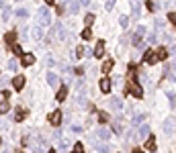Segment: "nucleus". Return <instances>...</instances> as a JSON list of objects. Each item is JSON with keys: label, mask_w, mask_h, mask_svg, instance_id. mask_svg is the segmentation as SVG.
I'll return each instance as SVG.
<instances>
[{"label": "nucleus", "mask_w": 176, "mask_h": 153, "mask_svg": "<svg viewBox=\"0 0 176 153\" xmlns=\"http://www.w3.org/2000/svg\"><path fill=\"white\" fill-rule=\"evenodd\" d=\"M129 92L135 96V98H141V96H143V90L139 88V84L137 82H129Z\"/></svg>", "instance_id": "1"}, {"label": "nucleus", "mask_w": 176, "mask_h": 153, "mask_svg": "<svg viewBox=\"0 0 176 153\" xmlns=\"http://www.w3.org/2000/svg\"><path fill=\"white\" fill-rule=\"evenodd\" d=\"M143 61H145L148 65H154V63L158 61V57H156V51L148 49V51H145V55H143Z\"/></svg>", "instance_id": "2"}, {"label": "nucleus", "mask_w": 176, "mask_h": 153, "mask_svg": "<svg viewBox=\"0 0 176 153\" xmlns=\"http://www.w3.org/2000/svg\"><path fill=\"white\" fill-rule=\"evenodd\" d=\"M121 106H123L121 98H117V96H111V98H109V108H113V110H121Z\"/></svg>", "instance_id": "3"}, {"label": "nucleus", "mask_w": 176, "mask_h": 153, "mask_svg": "<svg viewBox=\"0 0 176 153\" xmlns=\"http://www.w3.org/2000/svg\"><path fill=\"white\" fill-rule=\"evenodd\" d=\"M96 59H100L103 55H105V41H98L96 43V47H94V53H92Z\"/></svg>", "instance_id": "4"}, {"label": "nucleus", "mask_w": 176, "mask_h": 153, "mask_svg": "<svg viewBox=\"0 0 176 153\" xmlns=\"http://www.w3.org/2000/svg\"><path fill=\"white\" fill-rule=\"evenodd\" d=\"M49 21H51V19H49L47 8H45V6H43V8H39V23H41V25H49Z\"/></svg>", "instance_id": "5"}, {"label": "nucleus", "mask_w": 176, "mask_h": 153, "mask_svg": "<svg viewBox=\"0 0 176 153\" xmlns=\"http://www.w3.org/2000/svg\"><path fill=\"white\" fill-rule=\"evenodd\" d=\"M66 96H68V86H61L58 90V94H55V100H58V102H64Z\"/></svg>", "instance_id": "6"}, {"label": "nucleus", "mask_w": 176, "mask_h": 153, "mask_svg": "<svg viewBox=\"0 0 176 153\" xmlns=\"http://www.w3.org/2000/svg\"><path fill=\"white\" fill-rule=\"evenodd\" d=\"M49 123L53 125V127H58L59 123H61V112L55 110V112H51V117H49Z\"/></svg>", "instance_id": "7"}, {"label": "nucleus", "mask_w": 176, "mask_h": 153, "mask_svg": "<svg viewBox=\"0 0 176 153\" xmlns=\"http://www.w3.org/2000/svg\"><path fill=\"white\" fill-rule=\"evenodd\" d=\"M98 86H100V92H109V90H111V86H113V82H111V80H109V78H103V80H100V84H98Z\"/></svg>", "instance_id": "8"}, {"label": "nucleus", "mask_w": 176, "mask_h": 153, "mask_svg": "<svg viewBox=\"0 0 176 153\" xmlns=\"http://www.w3.org/2000/svg\"><path fill=\"white\" fill-rule=\"evenodd\" d=\"M94 135H96V137H98L100 141H106V139L111 137V131H109V129H98L96 133H94Z\"/></svg>", "instance_id": "9"}, {"label": "nucleus", "mask_w": 176, "mask_h": 153, "mask_svg": "<svg viewBox=\"0 0 176 153\" xmlns=\"http://www.w3.org/2000/svg\"><path fill=\"white\" fill-rule=\"evenodd\" d=\"M12 86H14L16 90H23L25 88V76H16V78L12 80Z\"/></svg>", "instance_id": "10"}, {"label": "nucleus", "mask_w": 176, "mask_h": 153, "mask_svg": "<svg viewBox=\"0 0 176 153\" xmlns=\"http://www.w3.org/2000/svg\"><path fill=\"white\" fill-rule=\"evenodd\" d=\"M156 57L160 59V61H166V59H168V51H166V47H158V51H156Z\"/></svg>", "instance_id": "11"}, {"label": "nucleus", "mask_w": 176, "mask_h": 153, "mask_svg": "<svg viewBox=\"0 0 176 153\" xmlns=\"http://www.w3.org/2000/svg\"><path fill=\"white\" fill-rule=\"evenodd\" d=\"M113 131L115 133H123V118H115L113 120Z\"/></svg>", "instance_id": "12"}, {"label": "nucleus", "mask_w": 176, "mask_h": 153, "mask_svg": "<svg viewBox=\"0 0 176 153\" xmlns=\"http://www.w3.org/2000/svg\"><path fill=\"white\" fill-rule=\"evenodd\" d=\"M35 63V55H31V53H27V55H23V65L27 68V65H33Z\"/></svg>", "instance_id": "13"}, {"label": "nucleus", "mask_w": 176, "mask_h": 153, "mask_svg": "<svg viewBox=\"0 0 176 153\" xmlns=\"http://www.w3.org/2000/svg\"><path fill=\"white\" fill-rule=\"evenodd\" d=\"M4 41H6L8 45H14V41H16V33H14V31L6 33V35H4Z\"/></svg>", "instance_id": "14"}, {"label": "nucleus", "mask_w": 176, "mask_h": 153, "mask_svg": "<svg viewBox=\"0 0 176 153\" xmlns=\"http://www.w3.org/2000/svg\"><path fill=\"white\" fill-rule=\"evenodd\" d=\"M14 120H16V123L25 120V110L21 108V106H19V108H16V112H14Z\"/></svg>", "instance_id": "15"}, {"label": "nucleus", "mask_w": 176, "mask_h": 153, "mask_svg": "<svg viewBox=\"0 0 176 153\" xmlns=\"http://www.w3.org/2000/svg\"><path fill=\"white\" fill-rule=\"evenodd\" d=\"M111 118H109V112H105V110H100L98 112V123H103V125H106Z\"/></svg>", "instance_id": "16"}, {"label": "nucleus", "mask_w": 176, "mask_h": 153, "mask_svg": "<svg viewBox=\"0 0 176 153\" xmlns=\"http://www.w3.org/2000/svg\"><path fill=\"white\" fill-rule=\"evenodd\" d=\"M47 82L51 84V86H58V76L53 71H47Z\"/></svg>", "instance_id": "17"}, {"label": "nucleus", "mask_w": 176, "mask_h": 153, "mask_svg": "<svg viewBox=\"0 0 176 153\" xmlns=\"http://www.w3.org/2000/svg\"><path fill=\"white\" fill-rule=\"evenodd\" d=\"M172 127H174V120H172V118H168V120L164 123V131L168 133V135L172 133Z\"/></svg>", "instance_id": "18"}, {"label": "nucleus", "mask_w": 176, "mask_h": 153, "mask_svg": "<svg viewBox=\"0 0 176 153\" xmlns=\"http://www.w3.org/2000/svg\"><path fill=\"white\" fill-rule=\"evenodd\" d=\"M82 39H84V41H90V39H92V29L86 27V29L82 31Z\"/></svg>", "instance_id": "19"}, {"label": "nucleus", "mask_w": 176, "mask_h": 153, "mask_svg": "<svg viewBox=\"0 0 176 153\" xmlns=\"http://www.w3.org/2000/svg\"><path fill=\"white\" fill-rule=\"evenodd\" d=\"M80 10V2L78 0H70V12H78Z\"/></svg>", "instance_id": "20"}, {"label": "nucleus", "mask_w": 176, "mask_h": 153, "mask_svg": "<svg viewBox=\"0 0 176 153\" xmlns=\"http://www.w3.org/2000/svg\"><path fill=\"white\" fill-rule=\"evenodd\" d=\"M141 37L143 35H137V33L133 35V45H135V47H141V45H143V39H141Z\"/></svg>", "instance_id": "21"}, {"label": "nucleus", "mask_w": 176, "mask_h": 153, "mask_svg": "<svg viewBox=\"0 0 176 153\" xmlns=\"http://www.w3.org/2000/svg\"><path fill=\"white\" fill-rule=\"evenodd\" d=\"M145 149H150V151L156 149V139H154V137H150V139L145 141Z\"/></svg>", "instance_id": "22"}, {"label": "nucleus", "mask_w": 176, "mask_h": 153, "mask_svg": "<svg viewBox=\"0 0 176 153\" xmlns=\"http://www.w3.org/2000/svg\"><path fill=\"white\" fill-rule=\"evenodd\" d=\"M111 70H113V59H106L105 63H103V71H106V74H109Z\"/></svg>", "instance_id": "23"}, {"label": "nucleus", "mask_w": 176, "mask_h": 153, "mask_svg": "<svg viewBox=\"0 0 176 153\" xmlns=\"http://www.w3.org/2000/svg\"><path fill=\"white\" fill-rule=\"evenodd\" d=\"M137 133H139V137H148V135H150V127H148V125H143V127H139Z\"/></svg>", "instance_id": "24"}, {"label": "nucleus", "mask_w": 176, "mask_h": 153, "mask_svg": "<svg viewBox=\"0 0 176 153\" xmlns=\"http://www.w3.org/2000/svg\"><path fill=\"white\" fill-rule=\"evenodd\" d=\"M10 110V104L4 100V102H0V114H4V112H8Z\"/></svg>", "instance_id": "25"}, {"label": "nucleus", "mask_w": 176, "mask_h": 153, "mask_svg": "<svg viewBox=\"0 0 176 153\" xmlns=\"http://www.w3.org/2000/svg\"><path fill=\"white\" fill-rule=\"evenodd\" d=\"M33 37H35V41H41V37H43V31H41V29L37 27L35 31H33Z\"/></svg>", "instance_id": "26"}, {"label": "nucleus", "mask_w": 176, "mask_h": 153, "mask_svg": "<svg viewBox=\"0 0 176 153\" xmlns=\"http://www.w3.org/2000/svg\"><path fill=\"white\" fill-rule=\"evenodd\" d=\"M12 47V53H14V55H23V49H21V45H16V43H14V45H10Z\"/></svg>", "instance_id": "27"}, {"label": "nucleus", "mask_w": 176, "mask_h": 153, "mask_svg": "<svg viewBox=\"0 0 176 153\" xmlns=\"http://www.w3.org/2000/svg\"><path fill=\"white\" fill-rule=\"evenodd\" d=\"M133 16H139V2L133 0Z\"/></svg>", "instance_id": "28"}, {"label": "nucleus", "mask_w": 176, "mask_h": 153, "mask_svg": "<svg viewBox=\"0 0 176 153\" xmlns=\"http://www.w3.org/2000/svg\"><path fill=\"white\" fill-rule=\"evenodd\" d=\"M119 23H121L123 29H127V25H129V16H121V19H119Z\"/></svg>", "instance_id": "29"}, {"label": "nucleus", "mask_w": 176, "mask_h": 153, "mask_svg": "<svg viewBox=\"0 0 176 153\" xmlns=\"http://www.w3.org/2000/svg\"><path fill=\"white\" fill-rule=\"evenodd\" d=\"M16 65H19V63H16L14 59H8V71H14L16 70Z\"/></svg>", "instance_id": "30"}, {"label": "nucleus", "mask_w": 176, "mask_h": 153, "mask_svg": "<svg viewBox=\"0 0 176 153\" xmlns=\"http://www.w3.org/2000/svg\"><path fill=\"white\" fill-rule=\"evenodd\" d=\"M74 153H84V145L82 143H76V145H74Z\"/></svg>", "instance_id": "31"}, {"label": "nucleus", "mask_w": 176, "mask_h": 153, "mask_svg": "<svg viewBox=\"0 0 176 153\" xmlns=\"http://www.w3.org/2000/svg\"><path fill=\"white\" fill-rule=\"evenodd\" d=\"M84 55V45H78L76 47V57H82Z\"/></svg>", "instance_id": "32"}, {"label": "nucleus", "mask_w": 176, "mask_h": 153, "mask_svg": "<svg viewBox=\"0 0 176 153\" xmlns=\"http://www.w3.org/2000/svg\"><path fill=\"white\" fill-rule=\"evenodd\" d=\"M168 21L176 27V12H168Z\"/></svg>", "instance_id": "33"}, {"label": "nucleus", "mask_w": 176, "mask_h": 153, "mask_svg": "<svg viewBox=\"0 0 176 153\" xmlns=\"http://www.w3.org/2000/svg\"><path fill=\"white\" fill-rule=\"evenodd\" d=\"M145 6H148V8H150V10H158V6H156V2H152V0H148V4H145Z\"/></svg>", "instance_id": "34"}, {"label": "nucleus", "mask_w": 176, "mask_h": 153, "mask_svg": "<svg viewBox=\"0 0 176 153\" xmlns=\"http://www.w3.org/2000/svg\"><path fill=\"white\" fill-rule=\"evenodd\" d=\"M84 23H86V25H92V23H94V14H86Z\"/></svg>", "instance_id": "35"}, {"label": "nucleus", "mask_w": 176, "mask_h": 153, "mask_svg": "<svg viewBox=\"0 0 176 153\" xmlns=\"http://www.w3.org/2000/svg\"><path fill=\"white\" fill-rule=\"evenodd\" d=\"M96 149H98V153H109V147L106 145H96Z\"/></svg>", "instance_id": "36"}, {"label": "nucleus", "mask_w": 176, "mask_h": 153, "mask_svg": "<svg viewBox=\"0 0 176 153\" xmlns=\"http://www.w3.org/2000/svg\"><path fill=\"white\" fill-rule=\"evenodd\" d=\"M16 16L25 19V16H27V10H25V8H19V10H16Z\"/></svg>", "instance_id": "37"}, {"label": "nucleus", "mask_w": 176, "mask_h": 153, "mask_svg": "<svg viewBox=\"0 0 176 153\" xmlns=\"http://www.w3.org/2000/svg\"><path fill=\"white\" fill-rule=\"evenodd\" d=\"M64 12H66V8H64V4H59V6H58V14H64Z\"/></svg>", "instance_id": "38"}, {"label": "nucleus", "mask_w": 176, "mask_h": 153, "mask_svg": "<svg viewBox=\"0 0 176 153\" xmlns=\"http://www.w3.org/2000/svg\"><path fill=\"white\" fill-rule=\"evenodd\" d=\"M8 14H10V10L6 8V10H4V14H2V19H4V21H8Z\"/></svg>", "instance_id": "39"}, {"label": "nucleus", "mask_w": 176, "mask_h": 153, "mask_svg": "<svg viewBox=\"0 0 176 153\" xmlns=\"http://www.w3.org/2000/svg\"><path fill=\"white\" fill-rule=\"evenodd\" d=\"M2 98H4V100H6V98H10V92H8V90H4V92H2Z\"/></svg>", "instance_id": "40"}, {"label": "nucleus", "mask_w": 176, "mask_h": 153, "mask_svg": "<svg viewBox=\"0 0 176 153\" xmlns=\"http://www.w3.org/2000/svg\"><path fill=\"white\" fill-rule=\"evenodd\" d=\"M72 131H74V133H82V127H76V125H74V127H72Z\"/></svg>", "instance_id": "41"}, {"label": "nucleus", "mask_w": 176, "mask_h": 153, "mask_svg": "<svg viewBox=\"0 0 176 153\" xmlns=\"http://www.w3.org/2000/svg\"><path fill=\"white\" fill-rule=\"evenodd\" d=\"M131 153H143V149H133Z\"/></svg>", "instance_id": "42"}, {"label": "nucleus", "mask_w": 176, "mask_h": 153, "mask_svg": "<svg viewBox=\"0 0 176 153\" xmlns=\"http://www.w3.org/2000/svg\"><path fill=\"white\" fill-rule=\"evenodd\" d=\"M53 2H55V0H45V4H49V6H51Z\"/></svg>", "instance_id": "43"}, {"label": "nucleus", "mask_w": 176, "mask_h": 153, "mask_svg": "<svg viewBox=\"0 0 176 153\" xmlns=\"http://www.w3.org/2000/svg\"><path fill=\"white\" fill-rule=\"evenodd\" d=\"M0 102H4V98H2V94H0Z\"/></svg>", "instance_id": "44"}, {"label": "nucleus", "mask_w": 176, "mask_h": 153, "mask_svg": "<svg viewBox=\"0 0 176 153\" xmlns=\"http://www.w3.org/2000/svg\"><path fill=\"white\" fill-rule=\"evenodd\" d=\"M49 153H58V151H55V149H51V151H49Z\"/></svg>", "instance_id": "45"}, {"label": "nucleus", "mask_w": 176, "mask_h": 153, "mask_svg": "<svg viewBox=\"0 0 176 153\" xmlns=\"http://www.w3.org/2000/svg\"><path fill=\"white\" fill-rule=\"evenodd\" d=\"M2 4H4V0H0V6H2Z\"/></svg>", "instance_id": "46"}, {"label": "nucleus", "mask_w": 176, "mask_h": 153, "mask_svg": "<svg viewBox=\"0 0 176 153\" xmlns=\"http://www.w3.org/2000/svg\"><path fill=\"white\" fill-rule=\"evenodd\" d=\"M0 145H2V139H0Z\"/></svg>", "instance_id": "47"}, {"label": "nucleus", "mask_w": 176, "mask_h": 153, "mask_svg": "<svg viewBox=\"0 0 176 153\" xmlns=\"http://www.w3.org/2000/svg\"><path fill=\"white\" fill-rule=\"evenodd\" d=\"M14 153H21V151H14Z\"/></svg>", "instance_id": "48"}]
</instances>
